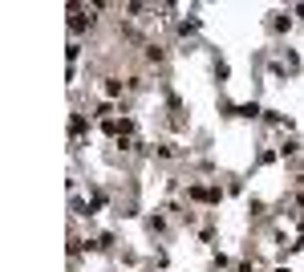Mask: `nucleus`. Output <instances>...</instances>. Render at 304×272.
Masks as SVG:
<instances>
[{"mask_svg":"<svg viewBox=\"0 0 304 272\" xmlns=\"http://www.w3.org/2000/svg\"><path fill=\"white\" fill-rule=\"evenodd\" d=\"M191 195L203 199V203H215V199H219V191H211V187H191Z\"/></svg>","mask_w":304,"mask_h":272,"instance_id":"2","label":"nucleus"},{"mask_svg":"<svg viewBox=\"0 0 304 272\" xmlns=\"http://www.w3.org/2000/svg\"><path fill=\"white\" fill-rule=\"evenodd\" d=\"M85 25H94V20H85V16H81V8L73 4V8H69V29H73V33H81Z\"/></svg>","mask_w":304,"mask_h":272,"instance_id":"1","label":"nucleus"}]
</instances>
